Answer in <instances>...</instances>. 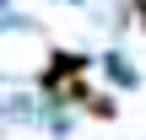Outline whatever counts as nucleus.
Returning <instances> with one entry per match:
<instances>
[{
	"instance_id": "1",
	"label": "nucleus",
	"mask_w": 146,
	"mask_h": 140,
	"mask_svg": "<svg viewBox=\"0 0 146 140\" xmlns=\"http://www.w3.org/2000/svg\"><path fill=\"white\" fill-rule=\"evenodd\" d=\"M81 70H87V59H81V54H54V65L43 70V86H49V92H60V81H65V76H81Z\"/></svg>"
},
{
	"instance_id": "2",
	"label": "nucleus",
	"mask_w": 146,
	"mask_h": 140,
	"mask_svg": "<svg viewBox=\"0 0 146 140\" xmlns=\"http://www.w3.org/2000/svg\"><path fill=\"white\" fill-rule=\"evenodd\" d=\"M87 108H92L98 119H114V103H108V97H87Z\"/></svg>"
},
{
	"instance_id": "3",
	"label": "nucleus",
	"mask_w": 146,
	"mask_h": 140,
	"mask_svg": "<svg viewBox=\"0 0 146 140\" xmlns=\"http://www.w3.org/2000/svg\"><path fill=\"white\" fill-rule=\"evenodd\" d=\"M135 16H141V27H146V0H135Z\"/></svg>"
}]
</instances>
